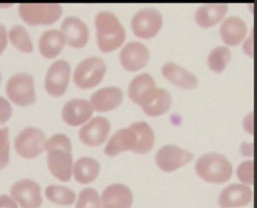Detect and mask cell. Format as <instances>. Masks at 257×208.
I'll return each instance as SVG.
<instances>
[{
  "instance_id": "ac0fdd59",
  "label": "cell",
  "mask_w": 257,
  "mask_h": 208,
  "mask_svg": "<svg viewBox=\"0 0 257 208\" xmlns=\"http://www.w3.org/2000/svg\"><path fill=\"white\" fill-rule=\"evenodd\" d=\"M93 110L86 99L73 98L64 103L61 110L62 120L69 126H79L92 116Z\"/></svg>"
},
{
  "instance_id": "f35d334b",
  "label": "cell",
  "mask_w": 257,
  "mask_h": 208,
  "mask_svg": "<svg viewBox=\"0 0 257 208\" xmlns=\"http://www.w3.org/2000/svg\"><path fill=\"white\" fill-rule=\"evenodd\" d=\"M243 49L244 51L249 55V56H253V36L252 34L250 35V37H248L243 45Z\"/></svg>"
},
{
  "instance_id": "7a4b0ae2",
  "label": "cell",
  "mask_w": 257,
  "mask_h": 208,
  "mask_svg": "<svg viewBox=\"0 0 257 208\" xmlns=\"http://www.w3.org/2000/svg\"><path fill=\"white\" fill-rule=\"evenodd\" d=\"M97 45L103 52H109L119 47L125 39V30L110 11H100L95 16Z\"/></svg>"
},
{
  "instance_id": "d6a6232c",
  "label": "cell",
  "mask_w": 257,
  "mask_h": 208,
  "mask_svg": "<svg viewBox=\"0 0 257 208\" xmlns=\"http://www.w3.org/2000/svg\"><path fill=\"white\" fill-rule=\"evenodd\" d=\"M254 162L253 160H247L239 164L236 170L237 178L245 185H253L254 183Z\"/></svg>"
},
{
  "instance_id": "ba28073f",
  "label": "cell",
  "mask_w": 257,
  "mask_h": 208,
  "mask_svg": "<svg viewBox=\"0 0 257 208\" xmlns=\"http://www.w3.org/2000/svg\"><path fill=\"white\" fill-rule=\"evenodd\" d=\"M162 24V13L154 7H144L132 18L133 32L140 38H152L159 32Z\"/></svg>"
},
{
  "instance_id": "cb8c5ba5",
  "label": "cell",
  "mask_w": 257,
  "mask_h": 208,
  "mask_svg": "<svg viewBox=\"0 0 257 208\" xmlns=\"http://www.w3.org/2000/svg\"><path fill=\"white\" fill-rule=\"evenodd\" d=\"M65 38L61 31L57 29H49L44 31L38 41V48L46 58H53L57 56L63 49Z\"/></svg>"
},
{
  "instance_id": "3957f363",
  "label": "cell",
  "mask_w": 257,
  "mask_h": 208,
  "mask_svg": "<svg viewBox=\"0 0 257 208\" xmlns=\"http://www.w3.org/2000/svg\"><path fill=\"white\" fill-rule=\"evenodd\" d=\"M195 170L200 178L214 184L227 182L233 173L230 161L218 152H209L200 156L195 164Z\"/></svg>"
},
{
  "instance_id": "8fae6325",
  "label": "cell",
  "mask_w": 257,
  "mask_h": 208,
  "mask_svg": "<svg viewBox=\"0 0 257 208\" xmlns=\"http://www.w3.org/2000/svg\"><path fill=\"white\" fill-rule=\"evenodd\" d=\"M193 159V154L176 145H166L158 150L155 156L158 167L164 172L175 171Z\"/></svg>"
},
{
  "instance_id": "83f0119b",
  "label": "cell",
  "mask_w": 257,
  "mask_h": 208,
  "mask_svg": "<svg viewBox=\"0 0 257 208\" xmlns=\"http://www.w3.org/2000/svg\"><path fill=\"white\" fill-rule=\"evenodd\" d=\"M8 39L12 45L22 52L29 53L33 50V43L31 37L26 28L20 24L13 25L9 31H7Z\"/></svg>"
},
{
  "instance_id": "f1b7e54d",
  "label": "cell",
  "mask_w": 257,
  "mask_h": 208,
  "mask_svg": "<svg viewBox=\"0 0 257 208\" xmlns=\"http://www.w3.org/2000/svg\"><path fill=\"white\" fill-rule=\"evenodd\" d=\"M45 197L57 205L68 206L75 201V193L68 187L61 185H48L45 188Z\"/></svg>"
},
{
  "instance_id": "f546056e",
  "label": "cell",
  "mask_w": 257,
  "mask_h": 208,
  "mask_svg": "<svg viewBox=\"0 0 257 208\" xmlns=\"http://www.w3.org/2000/svg\"><path fill=\"white\" fill-rule=\"evenodd\" d=\"M231 51L224 45L213 48L208 55V66L215 72H221L231 59Z\"/></svg>"
},
{
  "instance_id": "277c9868",
  "label": "cell",
  "mask_w": 257,
  "mask_h": 208,
  "mask_svg": "<svg viewBox=\"0 0 257 208\" xmlns=\"http://www.w3.org/2000/svg\"><path fill=\"white\" fill-rule=\"evenodd\" d=\"M18 13L29 25H49L60 18L62 8L57 3H20Z\"/></svg>"
},
{
  "instance_id": "7c38bea8",
  "label": "cell",
  "mask_w": 257,
  "mask_h": 208,
  "mask_svg": "<svg viewBox=\"0 0 257 208\" xmlns=\"http://www.w3.org/2000/svg\"><path fill=\"white\" fill-rule=\"evenodd\" d=\"M156 91V82L148 72L134 76L127 87V94L131 100L142 108L151 101Z\"/></svg>"
},
{
  "instance_id": "ab89813d",
  "label": "cell",
  "mask_w": 257,
  "mask_h": 208,
  "mask_svg": "<svg viewBox=\"0 0 257 208\" xmlns=\"http://www.w3.org/2000/svg\"><path fill=\"white\" fill-rule=\"evenodd\" d=\"M1 80H2V74H1V71H0V83H1Z\"/></svg>"
},
{
  "instance_id": "ffe728a7",
  "label": "cell",
  "mask_w": 257,
  "mask_h": 208,
  "mask_svg": "<svg viewBox=\"0 0 257 208\" xmlns=\"http://www.w3.org/2000/svg\"><path fill=\"white\" fill-rule=\"evenodd\" d=\"M162 73L167 80L181 88H195L199 83V80L194 73L175 62L165 63L162 67Z\"/></svg>"
},
{
  "instance_id": "52a82bcc",
  "label": "cell",
  "mask_w": 257,
  "mask_h": 208,
  "mask_svg": "<svg viewBox=\"0 0 257 208\" xmlns=\"http://www.w3.org/2000/svg\"><path fill=\"white\" fill-rule=\"evenodd\" d=\"M106 71V64L98 56H90L81 60L73 73L74 83L80 88H90L98 84Z\"/></svg>"
},
{
  "instance_id": "6da1fadb",
  "label": "cell",
  "mask_w": 257,
  "mask_h": 208,
  "mask_svg": "<svg viewBox=\"0 0 257 208\" xmlns=\"http://www.w3.org/2000/svg\"><path fill=\"white\" fill-rule=\"evenodd\" d=\"M47 166L50 173L62 182H68L72 175V146L65 134H55L46 140Z\"/></svg>"
},
{
  "instance_id": "5b68a950",
  "label": "cell",
  "mask_w": 257,
  "mask_h": 208,
  "mask_svg": "<svg viewBox=\"0 0 257 208\" xmlns=\"http://www.w3.org/2000/svg\"><path fill=\"white\" fill-rule=\"evenodd\" d=\"M6 93L8 98L17 106L33 105L36 100L33 76L27 72L14 73L6 82Z\"/></svg>"
},
{
  "instance_id": "e0dca14e",
  "label": "cell",
  "mask_w": 257,
  "mask_h": 208,
  "mask_svg": "<svg viewBox=\"0 0 257 208\" xmlns=\"http://www.w3.org/2000/svg\"><path fill=\"white\" fill-rule=\"evenodd\" d=\"M61 33L68 45L80 48L83 47L88 40L89 32L84 21L76 16H67L63 19L60 25Z\"/></svg>"
},
{
  "instance_id": "603a6c76",
  "label": "cell",
  "mask_w": 257,
  "mask_h": 208,
  "mask_svg": "<svg viewBox=\"0 0 257 208\" xmlns=\"http://www.w3.org/2000/svg\"><path fill=\"white\" fill-rule=\"evenodd\" d=\"M227 10L228 5L225 3L203 4L197 9L195 20L201 27L208 28L220 22L227 13Z\"/></svg>"
},
{
  "instance_id": "7402d4cb",
  "label": "cell",
  "mask_w": 257,
  "mask_h": 208,
  "mask_svg": "<svg viewBox=\"0 0 257 208\" xmlns=\"http://www.w3.org/2000/svg\"><path fill=\"white\" fill-rule=\"evenodd\" d=\"M247 25L245 21L238 16L227 17L220 26V35L222 40L228 45H237L245 37Z\"/></svg>"
},
{
  "instance_id": "74e56055",
  "label": "cell",
  "mask_w": 257,
  "mask_h": 208,
  "mask_svg": "<svg viewBox=\"0 0 257 208\" xmlns=\"http://www.w3.org/2000/svg\"><path fill=\"white\" fill-rule=\"evenodd\" d=\"M240 153L246 157L253 156V143H242L240 146Z\"/></svg>"
},
{
  "instance_id": "8d00e7d4",
  "label": "cell",
  "mask_w": 257,
  "mask_h": 208,
  "mask_svg": "<svg viewBox=\"0 0 257 208\" xmlns=\"http://www.w3.org/2000/svg\"><path fill=\"white\" fill-rule=\"evenodd\" d=\"M243 127L246 132L253 134V113L250 112L246 115V117L243 120Z\"/></svg>"
},
{
  "instance_id": "d4e9b609",
  "label": "cell",
  "mask_w": 257,
  "mask_h": 208,
  "mask_svg": "<svg viewBox=\"0 0 257 208\" xmlns=\"http://www.w3.org/2000/svg\"><path fill=\"white\" fill-rule=\"evenodd\" d=\"M100 170L99 163L91 157L78 158L73 165L74 179L80 184H88L94 181Z\"/></svg>"
},
{
  "instance_id": "44dd1931",
  "label": "cell",
  "mask_w": 257,
  "mask_h": 208,
  "mask_svg": "<svg viewBox=\"0 0 257 208\" xmlns=\"http://www.w3.org/2000/svg\"><path fill=\"white\" fill-rule=\"evenodd\" d=\"M136 144V134L131 127L117 130L108 140L104 154L108 157H114L125 151H133Z\"/></svg>"
},
{
  "instance_id": "4316f807",
  "label": "cell",
  "mask_w": 257,
  "mask_h": 208,
  "mask_svg": "<svg viewBox=\"0 0 257 208\" xmlns=\"http://www.w3.org/2000/svg\"><path fill=\"white\" fill-rule=\"evenodd\" d=\"M172 103V96L165 88H157V91L151 101L142 109L150 117H159L166 114Z\"/></svg>"
},
{
  "instance_id": "d590c367",
  "label": "cell",
  "mask_w": 257,
  "mask_h": 208,
  "mask_svg": "<svg viewBox=\"0 0 257 208\" xmlns=\"http://www.w3.org/2000/svg\"><path fill=\"white\" fill-rule=\"evenodd\" d=\"M8 36H7V30L4 25L0 24V54L5 50L7 46Z\"/></svg>"
},
{
  "instance_id": "9c48e42d",
  "label": "cell",
  "mask_w": 257,
  "mask_h": 208,
  "mask_svg": "<svg viewBox=\"0 0 257 208\" xmlns=\"http://www.w3.org/2000/svg\"><path fill=\"white\" fill-rule=\"evenodd\" d=\"M10 195L21 208H39L42 204L41 188L32 179L24 178L16 181L10 188Z\"/></svg>"
},
{
  "instance_id": "484cf974",
  "label": "cell",
  "mask_w": 257,
  "mask_h": 208,
  "mask_svg": "<svg viewBox=\"0 0 257 208\" xmlns=\"http://www.w3.org/2000/svg\"><path fill=\"white\" fill-rule=\"evenodd\" d=\"M136 134L134 153L146 154L150 152L155 143V134L151 126L146 122H136L130 126Z\"/></svg>"
},
{
  "instance_id": "8992f818",
  "label": "cell",
  "mask_w": 257,
  "mask_h": 208,
  "mask_svg": "<svg viewBox=\"0 0 257 208\" xmlns=\"http://www.w3.org/2000/svg\"><path fill=\"white\" fill-rule=\"evenodd\" d=\"M46 136L36 127H26L14 139V148L19 156L25 159H34L45 151Z\"/></svg>"
},
{
  "instance_id": "30bf717a",
  "label": "cell",
  "mask_w": 257,
  "mask_h": 208,
  "mask_svg": "<svg viewBox=\"0 0 257 208\" xmlns=\"http://www.w3.org/2000/svg\"><path fill=\"white\" fill-rule=\"evenodd\" d=\"M70 65L65 59H58L49 66L44 80L46 91L52 96H61L68 86Z\"/></svg>"
},
{
  "instance_id": "4dcf8cb0",
  "label": "cell",
  "mask_w": 257,
  "mask_h": 208,
  "mask_svg": "<svg viewBox=\"0 0 257 208\" xmlns=\"http://www.w3.org/2000/svg\"><path fill=\"white\" fill-rule=\"evenodd\" d=\"M75 208H101L97 191L93 188L82 189L78 194Z\"/></svg>"
},
{
  "instance_id": "e575fe53",
  "label": "cell",
  "mask_w": 257,
  "mask_h": 208,
  "mask_svg": "<svg viewBox=\"0 0 257 208\" xmlns=\"http://www.w3.org/2000/svg\"><path fill=\"white\" fill-rule=\"evenodd\" d=\"M0 208H18L17 203L8 195H0Z\"/></svg>"
},
{
  "instance_id": "836d02e7",
  "label": "cell",
  "mask_w": 257,
  "mask_h": 208,
  "mask_svg": "<svg viewBox=\"0 0 257 208\" xmlns=\"http://www.w3.org/2000/svg\"><path fill=\"white\" fill-rule=\"evenodd\" d=\"M12 116V107L10 102L0 95V126L6 124Z\"/></svg>"
},
{
  "instance_id": "d6986e66",
  "label": "cell",
  "mask_w": 257,
  "mask_h": 208,
  "mask_svg": "<svg viewBox=\"0 0 257 208\" xmlns=\"http://www.w3.org/2000/svg\"><path fill=\"white\" fill-rule=\"evenodd\" d=\"M123 98L121 89L117 86H106L95 90L91 96L89 103L92 110L96 112H108L117 108Z\"/></svg>"
},
{
  "instance_id": "2e32d148",
  "label": "cell",
  "mask_w": 257,
  "mask_h": 208,
  "mask_svg": "<svg viewBox=\"0 0 257 208\" xmlns=\"http://www.w3.org/2000/svg\"><path fill=\"white\" fill-rule=\"evenodd\" d=\"M99 199L102 208H131L134 197L126 185L114 183L103 189Z\"/></svg>"
},
{
  "instance_id": "4fadbf2b",
  "label": "cell",
  "mask_w": 257,
  "mask_h": 208,
  "mask_svg": "<svg viewBox=\"0 0 257 208\" xmlns=\"http://www.w3.org/2000/svg\"><path fill=\"white\" fill-rule=\"evenodd\" d=\"M110 131V122L104 117H94L78 131L80 141L89 147L102 145Z\"/></svg>"
},
{
  "instance_id": "9a60e30c",
  "label": "cell",
  "mask_w": 257,
  "mask_h": 208,
  "mask_svg": "<svg viewBox=\"0 0 257 208\" xmlns=\"http://www.w3.org/2000/svg\"><path fill=\"white\" fill-rule=\"evenodd\" d=\"M253 197L252 189L245 184L233 183L226 186L218 197L221 208H236L248 205Z\"/></svg>"
},
{
  "instance_id": "1f68e13d",
  "label": "cell",
  "mask_w": 257,
  "mask_h": 208,
  "mask_svg": "<svg viewBox=\"0 0 257 208\" xmlns=\"http://www.w3.org/2000/svg\"><path fill=\"white\" fill-rule=\"evenodd\" d=\"M10 160V144L8 128H0V170L6 168Z\"/></svg>"
},
{
  "instance_id": "5bb4252c",
  "label": "cell",
  "mask_w": 257,
  "mask_h": 208,
  "mask_svg": "<svg viewBox=\"0 0 257 208\" xmlns=\"http://www.w3.org/2000/svg\"><path fill=\"white\" fill-rule=\"evenodd\" d=\"M150 59L148 47L140 41H131L124 44L119 52L121 65L128 71H136L145 67Z\"/></svg>"
}]
</instances>
